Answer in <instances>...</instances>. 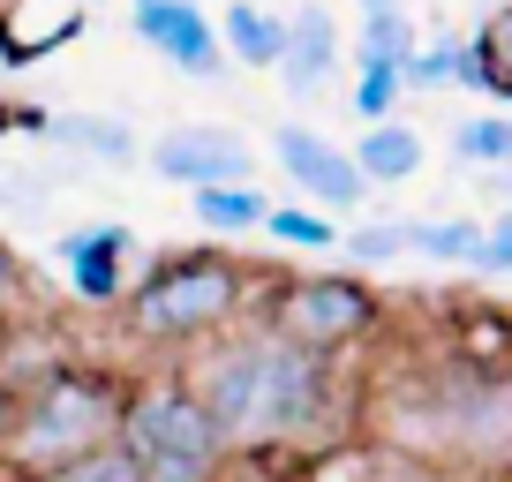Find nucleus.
<instances>
[{
	"instance_id": "26",
	"label": "nucleus",
	"mask_w": 512,
	"mask_h": 482,
	"mask_svg": "<svg viewBox=\"0 0 512 482\" xmlns=\"http://www.w3.org/2000/svg\"><path fill=\"white\" fill-rule=\"evenodd\" d=\"M362 16H392V8H415V0H354Z\"/></svg>"
},
{
	"instance_id": "22",
	"label": "nucleus",
	"mask_w": 512,
	"mask_h": 482,
	"mask_svg": "<svg viewBox=\"0 0 512 482\" xmlns=\"http://www.w3.org/2000/svg\"><path fill=\"white\" fill-rule=\"evenodd\" d=\"M31 309H38V287H31V272H23V257L0 241V332H16Z\"/></svg>"
},
{
	"instance_id": "23",
	"label": "nucleus",
	"mask_w": 512,
	"mask_h": 482,
	"mask_svg": "<svg viewBox=\"0 0 512 482\" xmlns=\"http://www.w3.org/2000/svg\"><path fill=\"white\" fill-rule=\"evenodd\" d=\"M400 68H354V113L362 121H392L400 113Z\"/></svg>"
},
{
	"instance_id": "19",
	"label": "nucleus",
	"mask_w": 512,
	"mask_h": 482,
	"mask_svg": "<svg viewBox=\"0 0 512 482\" xmlns=\"http://www.w3.org/2000/svg\"><path fill=\"white\" fill-rule=\"evenodd\" d=\"M460 38H430V46H415L407 53V68H400V91H460Z\"/></svg>"
},
{
	"instance_id": "13",
	"label": "nucleus",
	"mask_w": 512,
	"mask_h": 482,
	"mask_svg": "<svg viewBox=\"0 0 512 482\" xmlns=\"http://www.w3.org/2000/svg\"><path fill=\"white\" fill-rule=\"evenodd\" d=\"M211 31H219V53H226V61H241V68H264V76H272V61H279V38H287V16L256 8V0H226V16L211 23Z\"/></svg>"
},
{
	"instance_id": "2",
	"label": "nucleus",
	"mask_w": 512,
	"mask_h": 482,
	"mask_svg": "<svg viewBox=\"0 0 512 482\" xmlns=\"http://www.w3.org/2000/svg\"><path fill=\"white\" fill-rule=\"evenodd\" d=\"M121 392H128V377L106 370V362H53L31 385H16L8 415H0V475L31 482L46 467H68L83 452L113 445Z\"/></svg>"
},
{
	"instance_id": "16",
	"label": "nucleus",
	"mask_w": 512,
	"mask_h": 482,
	"mask_svg": "<svg viewBox=\"0 0 512 482\" xmlns=\"http://www.w3.org/2000/svg\"><path fill=\"white\" fill-rule=\"evenodd\" d=\"M452 166H482V174H497V166H512V121L505 113H467V121H452Z\"/></svg>"
},
{
	"instance_id": "27",
	"label": "nucleus",
	"mask_w": 512,
	"mask_h": 482,
	"mask_svg": "<svg viewBox=\"0 0 512 482\" xmlns=\"http://www.w3.org/2000/svg\"><path fill=\"white\" fill-rule=\"evenodd\" d=\"M83 8H91V0H83Z\"/></svg>"
},
{
	"instance_id": "24",
	"label": "nucleus",
	"mask_w": 512,
	"mask_h": 482,
	"mask_svg": "<svg viewBox=\"0 0 512 482\" xmlns=\"http://www.w3.org/2000/svg\"><path fill=\"white\" fill-rule=\"evenodd\" d=\"M467 272H482V279H512V211L482 219V241H475V264H467Z\"/></svg>"
},
{
	"instance_id": "17",
	"label": "nucleus",
	"mask_w": 512,
	"mask_h": 482,
	"mask_svg": "<svg viewBox=\"0 0 512 482\" xmlns=\"http://www.w3.org/2000/svg\"><path fill=\"white\" fill-rule=\"evenodd\" d=\"M415 8H392V16H362V31H354V68H407V53H415Z\"/></svg>"
},
{
	"instance_id": "14",
	"label": "nucleus",
	"mask_w": 512,
	"mask_h": 482,
	"mask_svg": "<svg viewBox=\"0 0 512 482\" xmlns=\"http://www.w3.org/2000/svg\"><path fill=\"white\" fill-rule=\"evenodd\" d=\"M264 204H272V196L256 189V181H234V189H189V211H196V226H204V234H219V241H234V234H256Z\"/></svg>"
},
{
	"instance_id": "3",
	"label": "nucleus",
	"mask_w": 512,
	"mask_h": 482,
	"mask_svg": "<svg viewBox=\"0 0 512 482\" xmlns=\"http://www.w3.org/2000/svg\"><path fill=\"white\" fill-rule=\"evenodd\" d=\"M121 339L128 347H204L211 332L249 317V272L234 249H174V257H144V272L128 279L121 302Z\"/></svg>"
},
{
	"instance_id": "25",
	"label": "nucleus",
	"mask_w": 512,
	"mask_h": 482,
	"mask_svg": "<svg viewBox=\"0 0 512 482\" xmlns=\"http://www.w3.org/2000/svg\"><path fill=\"white\" fill-rule=\"evenodd\" d=\"M53 113L31 106V98H0V136H46Z\"/></svg>"
},
{
	"instance_id": "18",
	"label": "nucleus",
	"mask_w": 512,
	"mask_h": 482,
	"mask_svg": "<svg viewBox=\"0 0 512 482\" xmlns=\"http://www.w3.org/2000/svg\"><path fill=\"white\" fill-rule=\"evenodd\" d=\"M256 234H272V241H287V249H302V257H317V249L339 241V226L324 219V211H309V204H264Z\"/></svg>"
},
{
	"instance_id": "11",
	"label": "nucleus",
	"mask_w": 512,
	"mask_h": 482,
	"mask_svg": "<svg viewBox=\"0 0 512 482\" xmlns=\"http://www.w3.org/2000/svg\"><path fill=\"white\" fill-rule=\"evenodd\" d=\"M354 159V174L369 181V189H400V181H415L422 166H430V144H422V129L415 121H362V144L347 151Z\"/></svg>"
},
{
	"instance_id": "4",
	"label": "nucleus",
	"mask_w": 512,
	"mask_h": 482,
	"mask_svg": "<svg viewBox=\"0 0 512 482\" xmlns=\"http://www.w3.org/2000/svg\"><path fill=\"white\" fill-rule=\"evenodd\" d=\"M113 445L128 452L136 482H226V467H234L226 437L211 430L204 400L181 385V370L128 377L121 422H113Z\"/></svg>"
},
{
	"instance_id": "1",
	"label": "nucleus",
	"mask_w": 512,
	"mask_h": 482,
	"mask_svg": "<svg viewBox=\"0 0 512 482\" xmlns=\"http://www.w3.org/2000/svg\"><path fill=\"white\" fill-rule=\"evenodd\" d=\"M339 354L287 347L264 324H226L204 339L196 362H181V385L204 400L211 430L234 460H272V452H324L354 422V392L339 385Z\"/></svg>"
},
{
	"instance_id": "15",
	"label": "nucleus",
	"mask_w": 512,
	"mask_h": 482,
	"mask_svg": "<svg viewBox=\"0 0 512 482\" xmlns=\"http://www.w3.org/2000/svg\"><path fill=\"white\" fill-rule=\"evenodd\" d=\"M475 241H482V219H467V211H452V219H407V249L430 264H452V272L475 264Z\"/></svg>"
},
{
	"instance_id": "12",
	"label": "nucleus",
	"mask_w": 512,
	"mask_h": 482,
	"mask_svg": "<svg viewBox=\"0 0 512 482\" xmlns=\"http://www.w3.org/2000/svg\"><path fill=\"white\" fill-rule=\"evenodd\" d=\"M46 144L76 151V159H91V166H128L136 159V129H128L121 113H53Z\"/></svg>"
},
{
	"instance_id": "9",
	"label": "nucleus",
	"mask_w": 512,
	"mask_h": 482,
	"mask_svg": "<svg viewBox=\"0 0 512 482\" xmlns=\"http://www.w3.org/2000/svg\"><path fill=\"white\" fill-rule=\"evenodd\" d=\"M128 31L144 38L159 61H174L181 76H196V83H211L226 68L219 31H211V16L196 0H128Z\"/></svg>"
},
{
	"instance_id": "6",
	"label": "nucleus",
	"mask_w": 512,
	"mask_h": 482,
	"mask_svg": "<svg viewBox=\"0 0 512 482\" xmlns=\"http://www.w3.org/2000/svg\"><path fill=\"white\" fill-rule=\"evenodd\" d=\"M151 174L174 189H234V181H256V151L226 121H174L151 136Z\"/></svg>"
},
{
	"instance_id": "20",
	"label": "nucleus",
	"mask_w": 512,
	"mask_h": 482,
	"mask_svg": "<svg viewBox=\"0 0 512 482\" xmlns=\"http://www.w3.org/2000/svg\"><path fill=\"white\" fill-rule=\"evenodd\" d=\"M347 264H400L407 257V219H362L354 234L332 241Z\"/></svg>"
},
{
	"instance_id": "5",
	"label": "nucleus",
	"mask_w": 512,
	"mask_h": 482,
	"mask_svg": "<svg viewBox=\"0 0 512 482\" xmlns=\"http://www.w3.org/2000/svg\"><path fill=\"white\" fill-rule=\"evenodd\" d=\"M249 324H264V332L309 354H347L384 324V302L354 272H294V279H272V302H249Z\"/></svg>"
},
{
	"instance_id": "7",
	"label": "nucleus",
	"mask_w": 512,
	"mask_h": 482,
	"mask_svg": "<svg viewBox=\"0 0 512 482\" xmlns=\"http://www.w3.org/2000/svg\"><path fill=\"white\" fill-rule=\"evenodd\" d=\"M272 159H279V174L309 196V211H324V219H347V211L369 204V181L354 174V159L324 129H309V121H279L272 129Z\"/></svg>"
},
{
	"instance_id": "10",
	"label": "nucleus",
	"mask_w": 512,
	"mask_h": 482,
	"mask_svg": "<svg viewBox=\"0 0 512 482\" xmlns=\"http://www.w3.org/2000/svg\"><path fill=\"white\" fill-rule=\"evenodd\" d=\"M272 76H279V91H287L294 106H309V98L332 91V76H339V23H332L324 0H302V8L287 16V38H279Z\"/></svg>"
},
{
	"instance_id": "21",
	"label": "nucleus",
	"mask_w": 512,
	"mask_h": 482,
	"mask_svg": "<svg viewBox=\"0 0 512 482\" xmlns=\"http://www.w3.org/2000/svg\"><path fill=\"white\" fill-rule=\"evenodd\" d=\"M31 482H136V467H128L121 445H98V452H83V460H68V467H46V475H31Z\"/></svg>"
},
{
	"instance_id": "8",
	"label": "nucleus",
	"mask_w": 512,
	"mask_h": 482,
	"mask_svg": "<svg viewBox=\"0 0 512 482\" xmlns=\"http://www.w3.org/2000/svg\"><path fill=\"white\" fill-rule=\"evenodd\" d=\"M53 257H61L68 294H76L83 309H113L128 294V279L144 272V241L128 234L121 219H98V226H68V234L53 241Z\"/></svg>"
}]
</instances>
